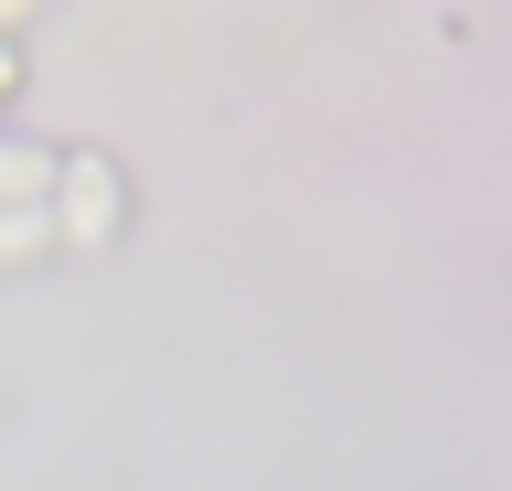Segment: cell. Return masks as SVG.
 <instances>
[{
  "instance_id": "1",
  "label": "cell",
  "mask_w": 512,
  "mask_h": 491,
  "mask_svg": "<svg viewBox=\"0 0 512 491\" xmlns=\"http://www.w3.org/2000/svg\"><path fill=\"white\" fill-rule=\"evenodd\" d=\"M64 203H75V214H64L75 235H107V171H75V182H64Z\"/></svg>"
},
{
  "instance_id": "2",
  "label": "cell",
  "mask_w": 512,
  "mask_h": 491,
  "mask_svg": "<svg viewBox=\"0 0 512 491\" xmlns=\"http://www.w3.org/2000/svg\"><path fill=\"white\" fill-rule=\"evenodd\" d=\"M22 182H43V161H22V150H0V193H22Z\"/></svg>"
}]
</instances>
